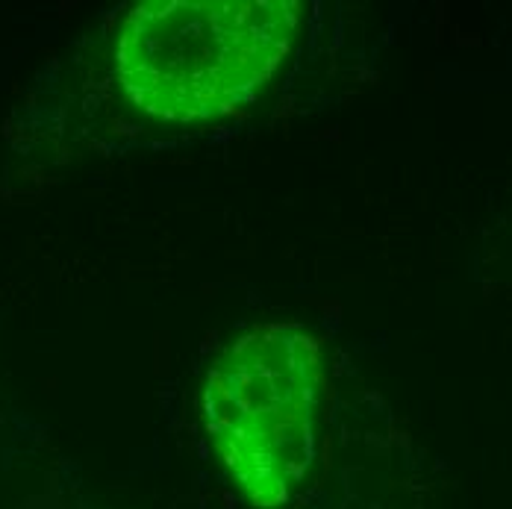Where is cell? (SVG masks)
<instances>
[{
  "mask_svg": "<svg viewBox=\"0 0 512 509\" xmlns=\"http://www.w3.org/2000/svg\"><path fill=\"white\" fill-rule=\"evenodd\" d=\"M321 389V345L298 324H256L212 359L206 433L254 507L289 504L307 480Z\"/></svg>",
  "mask_w": 512,
  "mask_h": 509,
  "instance_id": "cell-2",
  "label": "cell"
},
{
  "mask_svg": "<svg viewBox=\"0 0 512 509\" xmlns=\"http://www.w3.org/2000/svg\"><path fill=\"white\" fill-rule=\"evenodd\" d=\"M298 27L295 0H145L118 30L115 77L156 121L224 118L274 80Z\"/></svg>",
  "mask_w": 512,
  "mask_h": 509,
  "instance_id": "cell-1",
  "label": "cell"
}]
</instances>
